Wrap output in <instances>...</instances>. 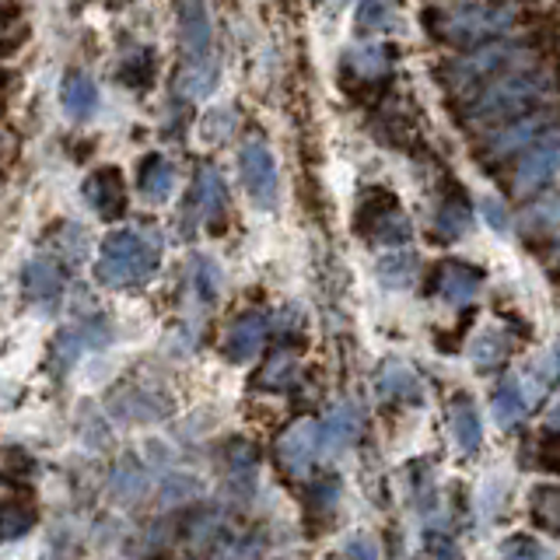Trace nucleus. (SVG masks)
Listing matches in <instances>:
<instances>
[{"instance_id":"obj_1","label":"nucleus","mask_w":560,"mask_h":560,"mask_svg":"<svg viewBox=\"0 0 560 560\" xmlns=\"http://www.w3.org/2000/svg\"><path fill=\"white\" fill-rule=\"evenodd\" d=\"M158 262H162V242L154 232L119 228V232L105 235L95 273L105 288H140L158 273Z\"/></svg>"},{"instance_id":"obj_2","label":"nucleus","mask_w":560,"mask_h":560,"mask_svg":"<svg viewBox=\"0 0 560 560\" xmlns=\"http://www.w3.org/2000/svg\"><path fill=\"white\" fill-rule=\"evenodd\" d=\"M550 92H553L550 74H539V70H515V74H504L498 81L483 84L480 92H472V98L466 105V116L472 122H508V119L533 113Z\"/></svg>"},{"instance_id":"obj_3","label":"nucleus","mask_w":560,"mask_h":560,"mask_svg":"<svg viewBox=\"0 0 560 560\" xmlns=\"http://www.w3.org/2000/svg\"><path fill=\"white\" fill-rule=\"evenodd\" d=\"M518 22V4L512 0H472V4H455L438 11V35L455 46H472L483 39L512 32Z\"/></svg>"},{"instance_id":"obj_4","label":"nucleus","mask_w":560,"mask_h":560,"mask_svg":"<svg viewBox=\"0 0 560 560\" xmlns=\"http://www.w3.org/2000/svg\"><path fill=\"white\" fill-rule=\"evenodd\" d=\"M525 60H529V52H525L522 46H512V43L483 46L477 52H469L466 60L448 67V84H452V92L472 95L480 84H490L504 74H515L518 67H525Z\"/></svg>"},{"instance_id":"obj_5","label":"nucleus","mask_w":560,"mask_h":560,"mask_svg":"<svg viewBox=\"0 0 560 560\" xmlns=\"http://www.w3.org/2000/svg\"><path fill=\"white\" fill-rule=\"evenodd\" d=\"M238 172H242V183L249 189V197L259 207H273L277 203V162H273V151L262 144V140H245L242 151H238Z\"/></svg>"},{"instance_id":"obj_6","label":"nucleus","mask_w":560,"mask_h":560,"mask_svg":"<svg viewBox=\"0 0 560 560\" xmlns=\"http://www.w3.org/2000/svg\"><path fill=\"white\" fill-rule=\"evenodd\" d=\"M81 192H84V203L92 207L102 221H116L127 214V186H122V172L113 165H102L88 175Z\"/></svg>"},{"instance_id":"obj_7","label":"nucleus","mask_w":560,"mask_h":560,"mask_svg":"<svg viewBox=\"0 0 560 560\" xmlns=\"http://www.w3.org/2000/svg\"><path fill=\"white\" fill-rule=\"evenodd\" d=\"M557 168H560V133H547L522 154L515 189L518 192H533V189H539L542 183H547Z\"/></svg>"},{"instance_id":"obj_8","label":"nucleus","mask_w":560,"mask_h":560,"mask_svg":"<svg viewBox=\"0 0 560 560\" xmlns=\"http://www.w3.org/2000/svg\"><path fill=\"white\" fill-rule=\"evenodd\" d=\"M547 127H550L547 113H525L518 119L501 122V130L490 133L487 148H490V154H494V158H504V154H512V151L533 148L536 140L547 133Z\"/></svg>"},{"instance_id":"obj_9","label":"nucleus","mask_w":560,"mask_h":560,"mask_svg":"<svg viewBox=\"0 0 560 560\" xmlns=\"http://www.w3.org/2000/svg\"><path fill=\"white\" fill-rule=\"evenodd\" d=\"M179 35L186 60L210 57V43H214V25H210V11L203 0H179Z\"/></svg>"},{"instance_id":"obj_10","label":"nucleus","mask_w":560,"mask_h":560,"mask_svg":"<svg viewBox=\"0 0 560 560\" xmlns=\"http://www.w3.org/2000/svg\"><path fill=\"white\" fill-rule=\"evenodd\" d=\"M60 105H63V113L70 119H78V122L95 119L98 105H102V92H98V84L92 81V74L70 67L67 74L60 78Z\"/></svg>"},{"instance_id":"obj_11","label":"nucleus","mask_w":560,"mask_h":560,"mask_svg":"<svg viewBox=\"0 0 560 560\" xmlns=\"http://www.w3.org/2000/svg\"><path fill=\"white\" fill-rule=\"evenodd\" d=\"M137 189L140 197L148 203H165L175 189V165L162 151H151L140 158V168H137Z\"/></svg>"},{"instance_id":"obj_12","label":"nucleus","mask_w":560,"mask_h":560,"mask_svg":"<svg viewBox=\"0 0 560 560\" xmlns=\"http://www.w3.org/2000/svg\"><path fill=\"white\" fill-rule=\"evenodd\" d=\"M63 267L57 259L49 256H35L28 259V267L22 273V284H25V294L32 302H52V298L63 294Z\"/></svg>"},{"instance_id":"obj_13","label":"nucleus","mask_w":560,"mask_h":560,"mask_svg":"<svg viewBox=\"0 0 560 560\" xmlns=\"http://www.w3.org/2000/svg\"><path fill=\"white\" fill-rule=\"evenodd\" d=\"M192 203H197L203 224H210V228L221 224L224 210H228V192H224V183H221L218 168H210V165L200 168L197 186H192Z\"/></svg>"},{"instance_id":"obj_14","label":"nucleus","mask_w":560,"mask_h":560,"mask_svg":"<svg viewBox=\"0 0 560 560\" xmlns=\"http://www.w3.org/2000/svg\"><path fill=\"white\" fill-rule=\"evenodd\" d=\"M218 78H221L218 60L203 57V60H189L183 67V74H179V81H175V88H179L183 98H207L218 88Z\"/></svg>"},{"instance_id":"obj_15","label":"nucleus","mask_w":560,"mask_h":560,"mask_svg":"<svg viewBox=\"0 0 560 560\" xmlns=\"http://www.w3.org/2000/svg\"><path fill=\"white\" fill-rule=\"evenodd\" d=\"M116 81L127 84L130 92H148L151 81H154V52L144 49V46L127 52V57H122L119 67H116Z\"/></svg>"},{"instance_id":"obj_16","label":"nucleus","mask_w":560,"mask_h":560,"mask_svg":"<svg viewBox=\"0 0 560 560\" xmlns=\"http://www.w3.org/2000/svg\"><path fill=\"white\" fill-rule=\"evenodd\" d=\"M393 60V49L385 43H361L347 52V67L354 70L358 78H382L389 70Z\"/></svg>"},{"instance_id":"obj_17","label":"nucleus","mask_w":560,"mask_h":560,"mask_svg":"<svg viewBox=\"0 0 560 560\" xmlns=\"http://www.w3.org/2000/svg\"><path fill=\"white\" fill-rule=\"evenodd\" d=\"M396 4L399 0H361L358 28L361 32H389L396 25Z\"/></svg>"},{"instance_id":"obj_18","label":"nucleus","mask_w":560,"mask_h":560,"mask_svg":"<svg viewBox=\"0 0 560 560\" xmlns=\"http://www.w3.org/2000/svg\"><path fill=\"white\" fill-rule=\"evenodd\" d=\"M259 340H262V319L259 315H245V319L232 329V337H228V354L249 358L259 347Z\"/></svg>"},{"instance_id":"obj_19","label":"nucleus","mask_w":560,"mask_h":560,"mask_svg":"<svg viewBox=\"0 0 560 560\" xmlns=\"http://www.w3.org/2000/svg\"><path fill=\"white\" fill-rule=\"evenodd\" d=\"M197 288H200V294L207 298V302H214V294H218V267L210 259L197 262Z\"/></svg>"},{"instance_id":"obj_20","label":"nucleus","mask_w":560,"mask_h":560,"mask_svg":"<svg viewBox=\"0 0 560 560\" xmlns=\"http://www.w3.org/2000/svg\"><path fill=\"white\" fill-rule=\"evenodd\" d=\"M469 224V218H466V210L463 207H445V214H442V232L445 235H459L463 232V228Z\"/></svg>"},{"instance_id":"obj_21","label":"nucleus","mask_w":560,"mask_h":560,"mask_svg":"<svg viewBox=\"0 0 560 560\" xmlns=\"http://www.w3.org/2000/svg\"><path fill=\"white\" fill-rule=\"evenodd\" d=\"M483 210H487V221H490V224L504 228V210H501V203H498V200H487V203H483Z\"/></svg>"},{"instance_id":"obj_22","label":"nucleus","mask_w":560,"mask_h":560,"mask_svg":"<svg viewBox=\"0 0 560 560\" xmlns=\"http://www.w3.org/2000/svg\"><path fill=\"white\" fill-rule=\"evenodd\" d=\"M84 8V0H70V11H81Z\"/></svg>"},{"instance_id":"obj_23","label":"nucleus","mask_w":560,"mask_h":560,"mask_svg":"<svg viewBox=\"0 0 560 560\" xmlns=\"http://www.w3.org/2000/svg\"><path fill=\"white\" fill-rule=\"evenodd\" d=\"M119 4H133V0H119Z\"/></svg>"}]
</instances>
